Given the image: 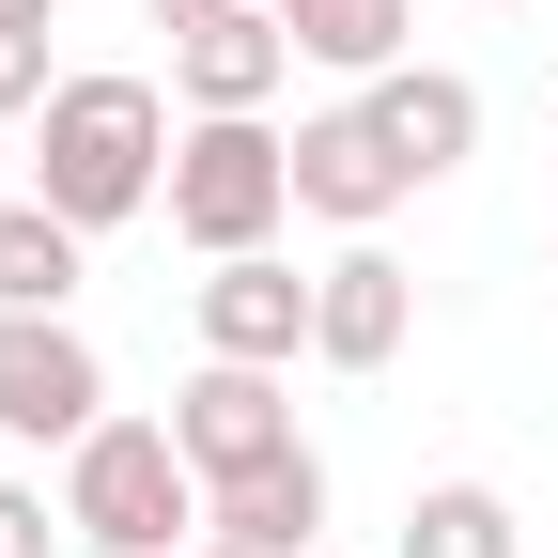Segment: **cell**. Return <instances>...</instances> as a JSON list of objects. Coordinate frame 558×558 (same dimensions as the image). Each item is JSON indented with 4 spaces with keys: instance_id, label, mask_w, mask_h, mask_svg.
Instances as JSON below:
<instances>
[{
    "instance_id": "cell-20",
    "label": "cell",
    "mask_w": 558,
    "mask_h": 558,
    "mask_svg": "<svg viewBox=\"0 0 558 558\" xmlns=\"http://www.w3.org/2000/svg\"><path fill=\"white\" fill-rule=\"evenodd\" d=\"M512 16H527V0H512Z\"/></svg>"
},
{
    "instance_id": "cell-7",
    "label": "cell",
    "mask_w": 558,
    "mask_h": 558,
    "mask_svg": "<svg viewBox=\"0 0 558 558\" xmlns=\"http://www.w3.org/2000/svg\"><path fill=\"white\" fill-rule=\"evenodd\" d=\"M403 326H418V279H403L373 233H341V264L311 279V357H326V373H388Z\"/></svg>"
},
{
    "instance_id": "cell-17",
    "label": "cell",
    "mask_w": 558,
    "mask_h": 558,
    "mask_svg": "<svg viewBox=\"0 0 558 558\" xmlns=\"http://www.w3.org/2000/svg\"><path fill=\"white\" fill-rule=\"evenodd\" d=\"M140 16H156V32H202V16H233V0H140Z\"/></svg>"
},
{
    "instance_id": "cell-11",
    "label": "cell",
    "mask_w": 558,
    "mask_h": 558,
    "mask_svg": "<svg viewBox=\"0 0 558 558\" xmlns=\"http://www.w3.org/2000/svg\"><path fill=\"white\" fill-rule=\"evenodd\" d=\"M202 527L248 543V558H311V543H326V450H279V465L218 481V497H202Z\"/></svg>"
},
{
    "instance_id": "cell-18",
    "label": "cell",
    "mask_w": 558,
    "mask_h": 558,
    "mask_svg": "<svg viewBox=\"0 0 558 558\" xmlns=\"http://www.w3.org/2000/svg\"><path fill=\"white\" fill-rule=\"evenodd\" d=\"M0 32H62V0H0Z\"/></svg>"
},
{
    "instance_id": "cell-12",
    "label": "cell",
    "mask_w": 558,
    "mask_h": 558,
    "mask_svg": "<svg viewBox=\"0 0 558 558\" xmlns=\"http://www.w3.org/2000/svg\"><path fill=\"white\" fill-rule=\"evenodd\" d=\"M78 279H94V233L16 186L0 202V311H78Z\"/></svg>"
},
{
    "instance_id": "cell-6",
    "label": "cell",
    "mask_w": 558,
    "mask_h": 558,
    "mask_svg": "<svg viewBox=\"0 0 558 558\" xmlns=\"http://www.w3.org/2000/svg\"><path fill=\"white\" fill-rule=\"evenodd\" d=\"M279 78H295V32H279L264 0H233V16L171 32V94H186V124H264Z\"/></svg>"
},
{
    "instance_id": "cell-3",
    "label": "cell",
    "mask_w": 558,
    "mask_h": 558,
    "mask_svg": "<svg viewBox=\"0 0 558 558\" xmlns=\"http://www.w3.org/2000/svg\"><path fill=\"white\" fill-rule=\"evenodd\" d=\"M279 218H295V140H279V124H186L171 140V233L202 264L279 248Z\"/></svg>"
},
{
    "instance_id": "cell-5",
    "label": "cell",
    "mask_w": 558,
    "mask_h": 558,
    "mask_svg": "<svg viewBox=\"0 0 558 558\" xmlns=\"http://www.w3.org/2000/svg\"><path fill=\"white\" fill-rule=\"evenodd\" d=\"M171 450L202 465V497H218V481H248V465H279V450H311V435H295V403H279V373L202 357V373L171 388Z\"/></svg>"
},
{
    "instance_id": "cell-16",
    "label": "cell",
    "mask_w": 558,
    "mask_h": 558,
    "mask_svg": "<svg viewBox=\"0 0 558 558\" xmlns=\"http://www.w3.org/2000/svg\"><path fill=\"white\" fill-rule=\"evenodd\" d=\"M62 78H47V32H0V109H47Z\"/></svg>"
},
{
    "instance_id": "cell-15",
    "label": "cell",
    "mask_w": 558,
    "mask_h": 558,
    "mask_svg": "<svg viewBox=\"0 0 558 558\" xmlns=\"http://www.w3.org/2000/svg\"><path fill=\"white\" fill-rule=\"evenodd\" d=\"M47 543H78V527H62V497H32V481H0V558H47Z\"/></svg>"
},
{
    "instance_id": "cell-14",
    "label": "cell",
    "mask_w": 558,
    "mask_h": 558,
    "mask_svg": "<svg viewBox=\"0 0 558 558\" xmlns=\"http://www.w3.org/2000/svg\"><path fill=\"white\" fill-rule=\"evenodd\" d=\"M403 558H527V527H512L497 481H418L403 497Z\"/></svg>"
},
{
    "instance_id": "cell-10",
    "label": "cell",
    "mask_w": 558,
    "mask_h": 558,
    "mask_svg": "<svg viewBox=\"0 0 558 558\" xmlns=\"http://www.w3.org/2000/svg\"><path fill=\"white\" fill-rule=\"evenodd\" d=\"M202 357H248V373H295L311 357V279L248 248V264H202Z\"/></svg>"
},
{
    "instance_id": "cell-8",
    "label": "cell",
    "mask_w": 558,
    "mask_h": 558,
    "mask_svg": "<svg viewBox=\"0 0 558 558\" xmlns=\"http://www.w3.org/2000/svg\"><path fill=\"white\" fill-rule=\"evenodd\" d=\"M388 202H418V186H403V156L373 140V109H311V124H295V218L388 233Z\"/></svg>"
},
{
    "instance_id": "cell-9",
    "label": "cell",
    "mask_w": 558,
    "mask_h": 558,
    "mask_svg": "<svg viewBox=\"0 0 558 558\" xmlns=\"http://www.w3.org/2000/svg\"><path fill=\"white\" fill-rule=\"evenodd\" d=\"M357 109L403 156V186H450L481 156V78H450V62H388V78H357Z\"/></svg>"
},
{
    "instance_id": "cell-4",
    "label": "cell",
    "mask_w": 558,
    "mask_h": 558,
    "mask_svg": "<svg viewBox=\"0 0 558 558\" xmlns=\"http://www.w3.org/2000/svg\"><path fill=\"white\" fill-rule=\"evenodd\" d=\"M109 418V357L62 311H0V435H32V450H78Z\"/></svg>"
},
{
    "instance_id": "cell-1",
    "label": "cell",
    "mask_w": 558,
    "mask_h": 558,
    "mask_svg": "<svg viewBox=\"0 0 558 558\" xmlns=\"http://www.w3.org/2000/svg\"><path fill=\"white\" fill-rule=\"evenodd\" d=\"M171 94L124 78V62H94V78H62L47 124H32V202H62L78 233H124L140 202H171Z\"/></svg>"
},
{
    "instance_id": "cell-2",
    "label": "cell",
    "mask_w": 558,
    "mask_h": 558,
    "mask_svg": "<svg viewBox=\"0 0 558 558\" xmlns=\"http://www.w3.org/2000/svg\"><path fill=\"white\" fill-rule=\"evenodd\" d=\"M62 527L94 558H186L202 543V465L171 450V418H94L62 450Z\"/></svg>"
},
{
    "instance_id": "cell-19",
    "label": "cell",
    "mask_w": 558,
    "mask_h": 558,
    "mask_svg": "<svg viewBox=\"0 0 558 558\" xmlns=\"http://www.w3.org/2000/svg\"><path fill=\"white\" fill-rule=\"evenodd\" d=\"M186 558H248V543H218V527H202V543H186Z\"/></svg>"
},
{
    "instance_id": "cell-13",
    "label": "cell",
    "mask_w": 558,
    "mask_h": 558,
    "mask_svg": "<svg viewBox=\"0 0 558 558\" xmlns=\"http://www.w3.org/2000/svg\"><path fill=\"white\" fill-rule=\"evenodd\" d=\"M279 32H295V62H326V78H388L403 32H418V0H264Z\"/></svg>"
}]
</instances>
